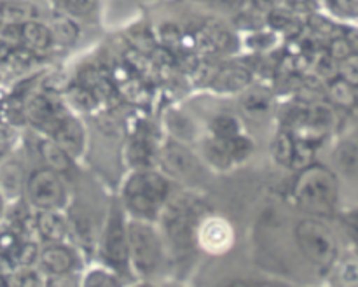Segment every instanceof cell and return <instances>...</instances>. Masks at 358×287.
Here are the masks:
<instances>
[{
  "label": "cell",
  "mask_w": 358,
  "mask_h": 287,
  "mask_svg": "<svg viewBox=\"0 0 358 287\" xmlns=\"http://www.w3.org/2000/svg\"><path fill=\"white\" fill-rule=\"evenodd\" d=\"M343 280H345V284H355L357 282V265L355 261H348L345 265V268H343Z\"/></svg>",
  "instance_id": "cell-42"
},
{
  "label": "cell",
  "mask_w": 358,
  "mask_h": 287,
  "mask_svg": "<svg viewBox=\"0 0 358 287\" xmlns=\"http://www.w3.org/2000/svg\"><path fill=\"white\" fill-rule=\"evenodd\" d=\"M52 34V42L62 46H70L79 38V24L72 18H58L49 24Z\"/></svg>",
  "instance_id": "cell-27"
},
{
  "label": "cell",
  "mask_w": 358,
  "mask_h": 287,
  "mask_svg": "<svg viewBox=\"0 0 358 287\" xmlns=\"http://www.w3.org/2000/svg\"><path fill=\"white\" fill-rule=\"evenodd\" d=\"M37 262L42 275L59 279V276L72 275L79 265V259L70 245H66L65 241H55L38 251Z\"/></svg>",
  "instance_id": "cell-12"
},
{
  "label": "cell",
  "mask_w": 358,
  "mask_h": 287,
  "mask_svg": "<svg viewBox=\"0 0 358 287\" xmlns=\"http://www.w3.org/2000/svg\"><path fill=\"white\" fill-rule=\"evenodd\" d=\"M276 41H278V35H276V31L254 30L248 34L245 44H247L248 48L255 49V51H264V49L273 48V46L276 44Z\"/></svg>",
  "instance_id": "cell-35"
},
{
  "label": "cell",
  "mask_w": 358,
  "mask_h": 287,
  "mask_svg": "<svg viewBox=\"0 0 358 287\" xmlns=\"http://www.w3.org/2000/svg\"><path fill=\"white\" fill-rule=\"evenodd\" d=\"M45 135L63 147L72 158L80 156L86 149V130L76 115L66 112V108L49 126Z\"/></svg>",
  "instance_id": "cell-9"
},
{
  "label": "cell",
  "mask_w": 358,
  "mask_h": 287,
  "mask_svg": "<svg viewBox=\"0 0 358 287\" xmlns=\"http://www.w3.org/2000/svg\"><path fill=\"white\" fill-rule=\"evenodd\" d=\"M69 102L79 111H91L96 104V94L84 84H79V86H72L69 90Z\"/></svg>",
  "instance_id": "cell-33"
},
{
  "label": "cell",
  "mask_w": 358,
  "mask_h": 287,
  "mask_svg": "<svg viewBox=\"0 0 358 287\" xmlns=\"http://www.w3.org/2000/svg\"><path fill=\"white\" fill-rule=\"evenodd\" d=\"M294 142H296V139H294V135L289 130L280 132L278 135L275 136L271 146V153L276 163L282 164V167H290L294 154Z\"/></svg>",
  "instance_id": "cell-28"
},
{
  "label": "cell",
  "mask_w": 358,
  "mask_h": 287,
  "mask_svg": "<svg viewBox=\"0 0 358 287\" xmlns=\"http://www.w3.org/2000/svg\"><path fill=\"white\" fill-rule=\"evenodd\" d=\"M296 139V136H294ZM313 160V144L306 142V140L296 139L294 142V154H292V163L290 167L294 168H304L311 163Z\"/></svg>",
  "instance_id": "cell-34"
},
{
  "label": "cell",
  "mask_w": 358,
  "mask_h": 287,
  "mask_svg": "<svg viewBox=\"0 0 358 287\" xmlns=\"http://www.w3.org/2000/svg\"><path fill=\"white\" fill-rule=\"evenodd\" d=\"M252 84V72L243 65H231L219 66L215 74L210 79V88L219 94L241 93Z\"/></svg>",
  "instance_id": "cell-13"
},
{
  "label": "cell",
  "mask_w": 358,
  "mask_h": 287,
  "mask_svg": "<svg viewBox=\"0 0 358 287\" xmlns=\"http://www.w3.org/2000/svg\"><path fill=\"white\" fill-rule=\"evenodd\" d=\"M161 41L166 46L177 44L180 41V30L175 24H164V27H161Z\"/></svg>",
  "instance_id": "cell-41"
},
{
  "label": "cell",
  "mask_w": 358,
  "mask_h": 287,
  "mask_svg": "<svg viewBox=\"0 0 358 287\" xmlns=\"http://www.w3.org/2000/svg\"><path fill=\"white\" fill-rule=\"evenodd\" d=\"M23 195L35 210H62L69 200L63 175L49 167L38 168L28 175Z\"/></svg>",
  "instance_id": "cell-7"
},
{
  "label": "cell",
  "mask_w": 358,
  "mask_h": 287,
  "mask_svg": "<svg viewBox=\"0 0 358 287\" xmlns=\"http://www.w3.org/2000/svg\"><path fill=\"white\" fill-rule=\"evenodd\" d=\"M357 86H353L352 83H348L346 79H343L341 76L331 77L327 86V94L331 98V102L334 105L345 108H353L357 104Z\"/></svg>",
  "instance_id": "cell-23"
},
{
  "label": "cell",
  "mask_w": 358,
  "mask_h": 287,
  "mask_svg": "<svg viewBox=\"0 0 358 287\" xmlns=\"http://www.w3.org/2000/svg\"><path fill=\"white\" fill-rule=\"evenodd\" d=\"M100 258L105 266L114 270L119 276L131 273L128 252V219L122 203L114 202L107 214L103 233L100 238Z\"/></svg>",
  "instance_id": "cell-5"
},
{
  "label": "cell",
  "mask_w": 358,
  "mask_h": 287,
  "mask_svg": "<svg viewBox=\"0 0 358 287\" xmlns=\"http://www.w3.org/2000/svg\"><path fill=\"white\" fill-rule=\"evenodd\" d=\"M16 284L20 286H37V284H42V272L41 270L34 268V266H21L20 272L16 273Z\"/></svg>",
  "instance_id": "cell-39"
},
{
  "label": "cell",
  "mask_w": 358,
  "mask_h": 287,
  "mask_svg": "<svg viewBox=\"0 0 358 287\" xmlns=\"http://www.w3.org/2000/svg\"><path fill=\"white\" fill-rule=\"evenodd\" d=\"M129 156L136 168H147V161L152 160L154 156L152 142L147 136H135L133 142L129 144Z\"/></svg>",
  "instance_id": "cell-31"
},
{
  "label": "cell",
  "mask_w": 358,
  "mask_h": 287,
  "mask_svg": "<svg viewBox=\"0 0 358 287\" xmlns=\"http://www.w3.org/2000/svg\"><path fill=\"white\" fill-rule=\"evenodd\" d=\"M129 270L138 279H152L164 262V241L152 220L128 219Z\"/></svg>",
  "instance_id": "cell-2"
},
{
  "label": "cell",
  "mask_w": 358,
  "mask_h": 287,
  "mask_svg": "<svg viewBox=\"0 0 358 287\" xmlns=\"http://www.w3.org/2000/svg\"><path fill=\"white\" fill-rule=\"evenodd\" d=\"M227 146H229V154L233 163H243L245 160L250 158L252 150H254V142L247 135H243V133L227 140Z\"/></svg>",
  "instance_id": "cell-32"
},
{
  "label": "cell",
  "mask_w": 358,
  "mask_h": 287,
  "mask_svg": "<svg viewBox=\"0 0 358 287\" xmlns=\"http://www.w3.org/2000/svg\"><path fill=\"white\" fill-rule=\"evenodd\" d=\"M241 93H243V97H241V108L250 118L261 119L271 111L273 94L268 90H264V88H254L250 84Z\"/></svg>",
  "instance_id": "cell-19"
},
{
  "label": "cell",
  "mask_w": 358,
  "mask_h": 287,
  "mask_svg": "<svg viewBox=\"0 0 358 287\" xmlns=\"http://www.w3.org/2000/svg\"><path fill=\"white\" fill-rule=\"evenodd\" d=\"M166 128L171 135L175 136V140H180V142H187L196 136V122L192 121V118H189L187 114H184L182 111H170L166 114Z\"/></svg>",
  "instance_id": "cell-24"
},
{
  "label": "cell",
  "mask_w": 358,
  "mask_h": 287,
  "mask_svg": "<svg viewBox=\"0 0 358 287\" xmlns=\"http://www.w3.org/2000/svg\"><path fill=\"white\" fill-rule=\"evenodd\" d=\"M336 168L341 175L346 178H355L357 177V168H358V150L357 144L353 140H343L338 144L332 154Z\"/></svg>",
  "instance_id": "cell-22"
},
{
  "label": "cell",
  "mask_w": 358,
  "mask_h": 287,
  "mask_svg": "<svg viewBox=\"0 0 358 287\" xmlns=\"http://www.w3.org/2000/svg\"><path fill=\"white\" fill-rule=\"evenodd\" d=\"M215 6H219L220 9H226V10H236L241 9L245 4V0H213Z\"/></svg>",
  "instance_id": "cell-44"
},
{
  "label": "cell",
  "mask_w": 358,
  "mask_h": 287,
  "mask_svg": "<svg viewBox=\"0 0 358 287\" xmlns=\"http://www.w3.org/2000/svg\"><path fill=\"white\" fill-rule=\"evenodd\" d=\"M31 20V7L28 0H3L0 2L2 23H23Z\"/></svg>",
  "instance_id": "cell-26"
},
{
  "label": "cell",
  "mask_w": 358,
  "mask_h": 287,
  "mask_svg": "<svg viewBox=\"0 0 358 287\" xmlns=\"http://www.w3.org/2000/svg\"><path fill=\"white\" fill-rule=\"evenodd\" d=\"M157 161L164 175L189 178L198 172V158L180 140H168L157 153Z\"/></svg>",
  "instance_id": "cell-10"
},
{
  "label": "cell",
  "mask_w": 358,
  "mask_h": 287,
  "mask_svg": "<svg viewBox=\"0 0 358 287\" xmlns=\"http://www.w3.org/2000/svg\"><path fill=\"white\" fill-rule=\"evenodd\" d=\"M170 192L171 186L166 175L152 168H136L122 184L121 203L131 217L154 220L170 198Z\"/></svg>",
  "instance_id": "cell-1"
},
{
  "label": "cell",
  "mask_w": 358,
  "mask_h": 287,
  "mask_svg": "<svg viewBox=\"0 0 358 287\" xmlns=\"http://www.w3.org/2000/svg\"><path fill=\"white\" fill-rule=\"evenodd\" d=\"M24 182L27 175L17 161H6L0 164V196L3 202L14 203L23 198Z\"/></svg>",
  "instance_id": "cell-16"
},
{
  "label": "cell",
  "mask_w": 358,
  "mask_h": 287,
  "mask_svg": "<svg viewBox=\"0 0 358 287\" xmlns=\"http://www.w3.org/2000/svg\"><path fill=\"white\" fill-rule=\"evenodd\" d=\"M161 237L175 252L191 251L196 241V227L201 220L198 203L187 196L168 198L159 212Z\"/></svg>",
  "instance_id": "cell-3"
},
{
  "label": "cell",
  "mask_w": 358,
  "mask_h": 287,
  "mask_svg": "<svg viewBox=\"0 0 358 287\" xmlns=\"http://www.w3.org/2000/svg\"><path fill=\"white\" fill-rule=\"evenodd\" d=\"M325 9L332 18L341 21H355L358 13V0H324Z\"/></svg>",
  "instance_id": "cell-30"
},
{
  "label": "cell",
  "mask_w": 358,
  "mask_h": 287,
  "mask_svg": "<svg viewBox=\"0 0 358 287\" xmlns=\"http://www.w3.org/2000/svg\"><path fill=\"white\" fill-rule=\"evenodd\" d=\"M196 241L210 254H222L229 251L234 241L233 226L222 217L203 216L196 227Z\"/></svg>",
  "instance_id": "cell-11"
},
{
  "label": "cell",
  "mask_w": 358,
  "mask_h": 287,
  "mask_svg": "<svg viewBox=\"0 0 358 287\" xmlns=\"http://www.w3.org/2000/svg\"><path fill=\"white\" fill-rule=\"evenodd\" d=\"M52 42V34L49 24L41 23L37 20H28L21 23V46L31 52L48 51Z\"/></svg>",
  "instance_id": "cell-18"
},
{
  "label": "cell",
  "mask_w": 358,
  "mask_h": 287,
  "mask_svg": "<svg viewBox=\"0 0 358 287\" xmlns=\"http://www.w3.org/2000/svg\"><path fill=\"white\" fill-rule=\"evenodd\" d=\"M35 231L48 244L65 241L70 233V224L62 210H38L35 216Z\"/></svg>",
  "instance_id": "cell-14"
},
{
  "label": "cell",
  "mask_w": 358,
  "mask_h": 287,
  "mask_svg": "<svg viewBox=\"0 0 358 287\" xmlns=\"http://www.w3.org/2000/svg\"><path fill=\"white\" fill-rule=\"evenodd\" d=\"M210 133H212V136H217V139L229 140L243 133V126H241V121L236 115L219 114L210 121Z\"/></svg>",
  "instance_id": "cell-25"
},
{
  "label": "cell",
  "mask_w": 358,
  "mask_h": 287,
  "mask_svg": "<svg viewBox=\"0 0 358 287\" xmlns=\"http://www.w3.org/2000/svg\"><path fill=\"white\" fill-rule=\"evenodd\" d=\"M317 70H318V74H320V76L329 77V79H331V77H334V76H338V65H336V62L329 55L322 56V58L318 59Z\"/></svg>",
  "instance_id": "cell-40"
},
{
  "label": "cell",
  "mask_w": 358,
  "mask_h": 287,
  "mask_svg": "<svg viewBox=\"0 0 358 287\" xmlns=\"http://www.w3.org/2000/svg\"><path fill=\"white\" fill-rule=\"evenodd\" d=\"M334 125V112L329 105L315 104L311 107L303 108L292 119L289 130L296 139L306 140L310 144H317L329 133Z\"/></svg>",
  "instance_id": "cell-8"
},
{
  "label": "cell",
  "mask_w": 358,
  "mask_h": 287,
  "mask_svg": "<svg viewBox=\"0 0 358 287\" xmlns=\"http://www.w3.org/2000/svg\"><path fill=\"white\" fill-rule=\"evenodd\" d=\"M119 284H122L121 276H119L114 270H110L105 265L96 266V268H91L83 279V286H87V287H108V286H119Z\"/></svg>",
  "instance_id": "cell-29"
},
{
  "label": "cell",
  "mask_w": 358,
  "mask_h": 287,
  "mask_svg": "<svg viewBox=\"0 0 358 287\" xmlns=\"http://www.w3.org/2000/svg\"><path fill=\"white\" fill-rule=\"evenodd\" d=\"M199 46L206 52H226L234 51L236 48V37L227 27L219 23H212L205 27L198 38Z\"/></svg>",
  "instance_id": "cell-17"
},
{
  "label": "cell",
  "mask_w": 358,
  "mask_h": 287,
  "mask_svg": "<svg viewBox=\"0 0 358 287\" xmlns=\"http://www.w3.org/2000/svg\"><path fill=\"white\" fill-rule=\"evenodd\" d=\"M201 153L203 160H205L210 167L215 168V170H229L234 164L233 160H231L227 140L217 139V136L210 135L208 139L203 142Z\"/></svg>",
  "instance_id": "cell-20"
},
{
  "label": "cell",
  "mask_w": 358,
  "mask_h": 287,
  "mask_svg": "<svg viewBox=\"0 0 358 287\" xmlns=\"http://www.w3.org/2000/svg\"><path fill=\"white\" fill-rule=\"evenodd\" d=\"M352 55H355V49H353V44L346 37H334L329 44V56L334 62H343V59Z\"/></svg>",
  "instance_id": "cell-36"
},
{
  "label": "cell",
  "mask_w": 358,
  "mask_h": 287,
  "mask_svg": "<svg viewBox=\"0 0 358 287\" xmlns=\"http://www.w3.org/2000/svg\"><path fill=\"white\" fill-rule=\"evenodd\" d=\"M63 111H65V107L56 98L49 97V94H37L27 105L28 119L42 132H48L49 126L55 122V119Z\"/></svg>",
  "instance_id": "cell-15"
},
{
  "label": "cell",
  "mask_w": 358,
  "mask_h": 287,
  "mask_svg": "<svg viewBox=\"0 0 358 287\" xmlns=\"http://www.w3.org/2000/svg\"><path fill=\"white\" fill-rule=\"evenodd\" d=\"M338 76H341L343 79H346L348 83H352L353 86H357V83H358V59H357L355 55L348 56V58L338 63Z\"/></svg>",
  "instance_id": "cell-38"
},
{
  "label": "cell",
  "mask_w": 358,
  "mask_h": 287,
  "mask_svg": "<svg viewBox=\"0 0 358 287\" xmlns=\"http://www.w3.org/2000/svg\"><path fill=\"white\" fill-rule=\"evenodd\" d=\"M2 214H3V198L0 196V217H2Z\"/></svg>",
  "instance_id": "cell-45"
},
{
  "label": "cell",
  "mask_w": 358,
  "mask_h": 287,
  "mask_svg": "<svg viewBox=\"0 0 358 287\" xmlns=\"http://www.w3.org/2000/svg\"><path fill=\"white\" fill-rule=\"evenodd\" d=\"M0 24H2V21H0Z\"/></svg>",
  "instance_id": "cell-46"
},
{
  "label": "cell",
  "mask_w": 358,
  "mask_h": 287,
  "mask_svg": "<svg viewBox=\"0 0 358 287\" xmlns=\"http://www.w3.org/2000/svg\"><path fill=\"white\" fill-rule=\"evenodd\" d=\"M63 7L72 18H87L98 7V0H66Z\"/></svg>",
  "instance_id": "cell-37"
},
{
  "label": "cell",
  "mask_w": 358,
  "mask_h": 287,
  "mask_svg": "<svg viewBox=\"0 0 358 287\" xmlns=\"http://www.w3.org/2000/svg\"><path fill=\"white\" fill-rule=\"evenodd\" d=\"M296 241L304 258L318 270H327L338 258V240L320 219H303L296 226Z\"/></svg>",
  "instance_id": "cell-6"
},
{
  "label": "cell",
  "mask_w": 358,
  "mask_h": 287,
  "mask_svg": "<svg viewBox=\"0 0 358 287\" xmlns=\"http://www.w3.org/2000/svg\"><path fill=\"white\" fill-rule=\"evenodd\" d=\"M280 0H252V6L261 13H269L273 9H278Z\"/></svg>",
  "instance_id": "cell-43"
},
{
  "label": "cell",
  "mask_w": 358,
  "mask_h": 287,
  "mask_svg": "<svg viewBox=\"0 0 358 287\" xmlns=\"http://www.w3.org/2000/svg\"><path fill=\"white\" fill-rule=\"evenodd\" d=\"M294 198L304 210L325 216L338 203V182L331 170L322 164H308L294 184Z\"/></svg>",
  "instance_id": "cell-4"
},
{
  "label": "cell",
  "mask_w": 358,
  "mask_h": 287,
  "mask_svg": "<svg viewBox=\"0 0 358 287\" xmlns=\"http://www.w3.org/2000/svg\"><path fill=\"white\" fill-rule=\"evenodd\" d=\"M38 153H41L42 160L45 161L49 168H52L58 174H69L72 170V160L73 158L66 153L63 147H59L55 140L45 139L38 144Z\"/></svg>",
  "instance_id": "cell-21"
}]
</instances>
